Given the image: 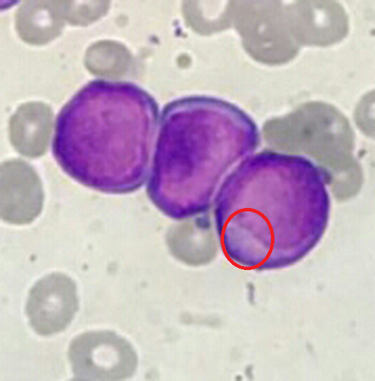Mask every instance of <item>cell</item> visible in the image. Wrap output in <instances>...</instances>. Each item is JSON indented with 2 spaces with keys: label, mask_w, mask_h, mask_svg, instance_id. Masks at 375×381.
<instances>
[{
  "label": "cell",
  "mask_w": 375,
  "mask_h": 381,
  "mask_svg": "<svg viewBox=\"0 0 375 381\" xmlns=\"http://www.w3.org/2000/svg\"><path fill=\"white\" fill-rule=\"evenodd\" d=\"M88 84L57 115L52 150L62 171L94 190L124 195L140 189L149 173L158 110L138 87Z\"/></svg>",
  "instance_id": "obj_1"
},
{
  "label": "cell",
  "mask_w": 375,
  "mask_h": 381,
  "mask_svg": "<svg viewBox=\"0 0 375 381\" xmlns=\"http://www.w3.org/2000/svg\"><path fill=\"white\" fill-rule=\"evenodd\" d=\"M258 140L254 122L232 105L211 99L170 104L159 123L146 185L149 199L175 220L207 213L223 177Z\"/></svg>",
  "instance_id": "obj_2"
},
{
  "label": "cell",
  "mask_w": 375,
  "mask_h": 381,
  "mask_svg": "<svg viewBox=\"0 0 375 381\" xmlns=\"http://www.w3.org/2000/svg\"><path fill=\"white\" fill-rule=\"evenodd\" d=\"M326 173L310 160L263 151L242 160L215 195V223L229 257L244 261L277 227L323 228L330 213Z\"/></svg>",
  "instance_id": "obj_3"
},
{
  "label": "cell",
  "mask_w": 375,
  "mask_h": 381,
  "mask_svg": "<svg viewBox=\"0 0 375 381\" xmlns=\"http://www.w3.org/2000/svg\"><path fill=\"white\" fill-rule=\"evenodd\" d=\"M68 357L77 380L124 379L135 368L136 356L124 338L110 331H91L71 342Z\"/></svg>",
  "instance_id": "obj_4"
},
{
  "label": "cell",
  "mask_w": 375,
  "mask_h": 381,
  "mask_svg": "<svg viewBox=\"0 0 375 381\" xmlns=\"http://www.w3.org/2000/svg\"><path fill=\"white\" fill-rule=\"evenodd\" d=\"M78 308L75 282L64 274L53 273L29 290L26 313L36 334L50 336L65 329Z\"/></svg>",
  "instance_id": "obj_5"
}]
</instances>
